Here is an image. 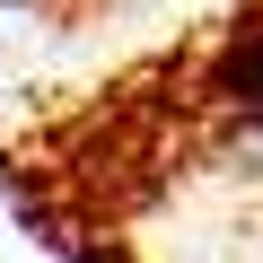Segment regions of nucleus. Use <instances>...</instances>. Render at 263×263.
<instances>
[{
	"instance_id": "1",
	"label": "nucleus",
	"mask_w": 263,
	"mask_h": 263,
	"mask_svg": "<svg viewBox=\"0 0 263 263\" xmlns=\"http://www.w3.org/2000/svg\"><path fill=\"white\" fill-rule=\"evenodd\" d=\"M211 97L246 123H263V18H237L228 44L211 53Z\"/></svg>"
}]
</instances>
